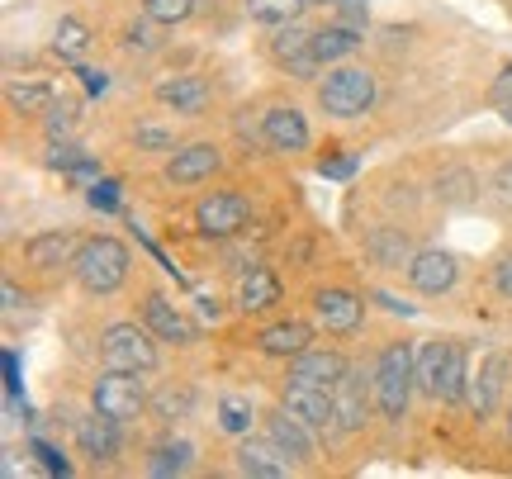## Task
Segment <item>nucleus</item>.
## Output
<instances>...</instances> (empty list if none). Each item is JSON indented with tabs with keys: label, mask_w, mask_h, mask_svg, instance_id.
<instances>
[{
	"label": "nucleus",
	"mask_w": 512,
	"mask_h": 479,
	"mask_svg": "<svg viewBox=\"0 0 512 479\" xmlns=\"http://www.w3.org/2000/svg\"><path fill=\"white\" fill-rule=\"evenodd\" d=\"M219 427L223 432H233V437L252 432V399H247V394H223L219 399Z\"/></svg>",
	"instance_id": "31"
},
{
	"label": "nucleus",
	"mask_w": 512,
	"mask_h": 479,
	"mask_svg": "<svg viewBox=\"0 0 512 479\" xmlns=\"http://www.w3.org/2000/svg\"><path fill=\"white\" fill-rule=\"evenodd\" d=\"M309 5H337V0H309Z\"/></svg>",
	"instance_id": "45"
},
{
	"label": "nucleus",
	"mask_w": 512,
	"mask_h": 479,
	"mask_svg": "<svg viewBox=\"0 0 512 479\" xmlns=\"http://www.w3.org/2000/svg\"><path fill=\"white\" fill-rule=\"evenodd\" d=\"M76 76H81V86L91 95H105L110 91V72H95V67H76Z\"/></svg>",
	"instance_id": "39"
},
{
	"label": "nucleus",
	"mask_w": 512,
	"mask_h": 479,
	"mask_svg": "<svg viewBox=\"0 0 512 479\" xmlns=\"http://www.w3.org/2000/svg\"><path fill=\"white\" fill-rule=\"evenodd\" d=\"M494 190H498V200H503V204H512V162H503V166H498Z\"/></svg>",
	"instance_id": "41"
},
{
	"label": "nucleus",
	"mask_w": 512,
	"mask_h": 479,
	"mask_svg": "<svg viewBox=\"0 0 512 479\" xmlns=\"http://www.w3.org/2000/svg\"><path fill=\"white\" fill-rule=\"evenodd\" d=\"M309 342H313V328L309 323H299V318L271 323V328L256 337V347L266 351V356H299V351H309Z\"/></svg>",
	"instance_id": "19"
},
{
	"label": "nucleus",
	"mask_w": 512,
	"mask_h": 479,
	"mask_svg": "<svg viewBox=\"0 0 512 479\" xmlns=\"http://www.w3.org/2000/svg\"><path fill=\"white\" fill-rule=\"evenodd\" d=\"M261 138L275 152H304L309 148V119L294 110V105H275L261 114Z\"/></svg>",
	"instance_id": "10"
},
{
	"label": "nucleus",
	"mask_w": 512,
	"mask_h": 479,
	"mask_svg": "<svg viewBox=\"0 0 512 479\" xmlns=\"http://www.w3.org/2000/svg\"><path fill=\"white\" fill-rule=\"evenodd\" d=\"M91 209L114 214L119 209V181H91Z\"/></svg>",
	"instance_id": "34"
},
{
	"label": "nucleus",
	"mask_w": 512,
	"mask_h": 479,
	"mask_svg": "<svg viewBox=\"0 0 512 479\" xmlns=\"http://www.w3.org/2000/svg\"><path fill=\"white\" fill-rule=\"evenodd\" d=\"M489 95H494V105H512V67H508L503 76H498L494 91H489Z\"/></svg>",
	"instance_id": "43"
},
{
	"label": "nucleus",
	"mask_w": 512,
	"mask_h": 479,
	"mask_svg": "<svg viewBox=\"0 0 512 479\" xmlns=\"http://www.w3.org/2000/svg\"><path fill=\"white\" fill-rule=\"evenodd\" d=\"M152 328H138V323H114V328H105V337H100V351H105V361H110L114 370H152L157 366V347H152V337H147Z\"/></svg>",
	"instance_id": "5"
},
{
	"label": "nucleus",
	"mask_w": 512,
	"mask_h": 479,
	"mask_svg": "<svg viewBox=\"0 0 512 479\" xmlns=\"http://www.w3.org/2000/svg\"><path fill=\"white\" fill-rule=\"evenodd\" d=\"M72 271H76V280H81V290H91V295H114V290L128 280V247L119 238L81 242Z\"/></svg>",
	"instance_id": "2"
},
{
	"label": "nucleus",
	"mask_w": 512,
	"mask_h": 479,
	"mask_svg": "<svg viewBox=\"0 0 512 479\" xmlns=\"http://www.w3.org/2000/svg\"><path fill=\"white\" fill-rule=\"evenodd\" d=\"M34 456L43 461V470L48 475H72V465H67V456L57 451V446H48V442H34Z\"/></svg>",
	"instance_id": "36"
},
{
	"label": "nucleus",
	"mask_w": 512,
	"mask_h": 479,
	"mask_svg": "<svg viewBox=\"0 0 512 479\" xmlns=\"http://www.w3.org/2000/svg\"><path fill=\"white\" fill-rule=\"evenodd\" d=\"M138 148H171V133H162V129H138Z\"/></svg>",
	"instance_id": "42"
},
{
	"label": "nucleus",
	"mask_w": 512,
	"mask_h": 479,
	"mask_svg": "<svg viewBox=\"0 0 512 479\" xmlns=\"http://www.w3.org/2000/svg\"><path fill=\"white\" fill-rule=\"evenodd\" d=\"M147 408V394H143V380H138V370H105L100 380H95V413H105L114 423H128V418H138Z\"/></svg>",
	"instance_id": "4"
},
{
	"label": "nucleus",
	"mask_w": 512,
	"mask_h": 479,
	"mask_svg": "<svg viewBox=\"0 0 512 479\" xmlns=\"http://www.w3.org/2000/svg\"><path fill=\"white\" fill-rule=\"evenodd\" d=\"M76 442H81V451L95 456V461H114V456H119V423L105 418V413H95V418H86V423L76 427Z\"/></svg>",
	"instance_id": "21"
},
{
	"label": "nucleus",
	"mask_w": 512,
	"mask_h": 479,
	"mask_svg": "<svg viewBox=\"0 0 512 479\" xmlns=\"http://www.w3.org/2000/svg\"><path fill=\"white\" fill-rule=\"evenodd\" d=\"M24 257H29V266H38V271L72 266L76 261V238L72 233H43V238H34L29 247H24Z\"/></svg>",
	"instance_id": "23"
},
{
	"label": "nucleus",
	"mask_w": 512,
	"mask_h": 479,
	"mask_svg": "<svg viewBox=\"0 0 512 479\" xmlns=\"http://www.w3.org/2000/svg\"><path fill=\"white\" fill-rule=\"evenodd\" d=\"M271 57L290 76H299V81L318 76V67H323V62H318V53H313V34H309V29H299V19H290V24H275Z\"/></svg>",
	"instance_id": "6"
},
{
	"label": "nucleus",
	"mask_w": 512,
	"mask_h": 479,
	"mask_svg": "<svg viewBox=\"0 0 512 479\" xmlns=\"http://www.w3.org/2000/svg\"><path fill=\"white\" fill-rule=\"evenodd\" d=\"M53 53L62 57V62H81V57L91 53V29H86L81 19H62L53 34Z\"/></svg>",
	"instance_id": "26"
},
{
	"label": "nucleus",
	"mask_w": 512,
	"mask_h": 479,
	"mask_svg": "<svg viewBox=\"0 0 512 479\" xmlns=\"http://www.w3.org/2000/svg\"><path fill=\"white\" fill-rule=\"evenodd\" d=\"M266 437L285 446L294 461H309V456H313V427L304 423V418H294L290 408H280V413H271V418H266Z\"/></svg>",
	"instance_id": "18"
},
{
	"label": "nucleus",
	"mask_w": 512,
	"mask_h": 479,
	"mask_svg": "<svg viewBox=\"0 0 512 479\" xmlns=\"http://www.w3.org/2000/svg\"><path fill=\"white\" fill-rule=\"evenodd\" d=\"M356 48H361V29H351V24H328V29L313 34V53H318L323 67L328 62H347Z\"/></svg>",
	"instance_id": "24"
},
{
	"label": "nucleus",
	"mask_w": 512,
	"mask_h": 479,
	"mask_svg": "<svg viewBox=\"0 0 512 479\" xmlns=\"http://www.w3.org/2000/svg\"><path fill=\"white\" fill-rule=\"evenodd\" d=\"M157 100L171 105L176 114H200L209 105V81L204 76H176V81H162L157 86Z\"/></svg>",
	"instance_id": "20"
},
{
	"label": "nucleus",
	"mask_w": 512,
	"mask_h": 479,
	"mask_svg": "<svg viewBox=\"0 0 512 479\" xmlns=\"http://www.w3.org/2000/svg\"><path fill=\"white\" fill-rule=\"evenodd\" d=\"M247 219H252V209L233 190H219V195L200 200V209H195V223H200L204 238H238L247 228Z\"/></svg>",
	"instance_id": "7"
},
{
	"label": "nucleus",
	"mask_w": 512,
	"mask_h": 479,
	"mask_svg": "<svg viewBox=\"0 0 512 479\" xmlns=\"http://www.w3.org/2000/svg\"><path fill=\"white\" fill-rule=\"evenodd\" d=\"M318 105L332 114V119H361V114L375 105V76L366 67H332L328 81L318 86Z\"/></svg>",
	"instance_id": "3"
},
{
	"label": "nucleus",
	"mask_w": 512,
	"mask_h": 479,
	"mask_svg": "<svg viewBox=\"0 0 512 479\" xmlns=\"http://www.w3.org/2000/svg\"><path fill=\"white\" fill-rule=\"evenodd\" d=\"M309 0H247V15L256 24H290V19L304 15Z\"/></svg>",
	"instance_id": "30"
},
{
	"label": "nucleus",
	"mask_w": 512,
	"mask_h": 479,
	"mask_svg": "<svg viewBox=\"0 0 512 479\" xmlns=\"http://www.w3.org/2000/svg\"><path fill=\"white\" fill-rule=\"evenodd\" d=\"M366 252L380 261V266H408V261L418 257V252H408V238H403V233H394V228H380V233H370Z\"/></svg>",
	"instance_id": "28"
},
{
	"label": "nucleus",
	"mask_w": 512,
	"mask_h": 479,
	"mask_svg": "<svg viewBox=\"0 0 512 479\" xmlns=\"http://www.w3.org/2000/svg\"><path fill=\"white\" fill-rule=\"evenodd\" d=\"M332 404H337V432H361L366 427V375L361 370H342V380L332 385Z\"/></svg>",
	"instance_id": "12"
},
{
	"label": "nucleus",
	"mask_w": 512,
	"mask_h": 479,
	"mask_svg": "<svg viewBox=\"0 0 512 479\" xmlns=\"http://www.w3.org/2000/svg\"><path fill=\"white\" fill-rule=\"evenodd\" d=\"M219 166H223V157L214 143H190V148H181L171 162H166V181L171 185H200V181H209Z\"/></svg>",
	"instance_id": "11"
},
{
	"label": "nucleus",
	"mask_w": 512,
	"mask_h": 479,
	"mask_svg": "<svg viewBox=\"0 0 512 479\" xmlns=\"http://www.w3.org/2000/svg\"><path fill=\"white\" fill-rule=\"evenodd\" d=\"M337 10H342V24L366 29V0H337Z\"/></svg>",
	"instance_id": "38"
},
{
	"label": "nucleus",
	"mask_w": 512,
	"mask_h": 479,
	"mask_svg": "<svg viewBox=\"0 0 512 479\" xmlns=\"http://www.w3.org/2000/svg\"><path fill=\"white\" fill-rule=\"evenodd\" d=\"M508 437H512V418H508Z\"/></svg>",
	"instance_id": "47"
},
{
	"label": "nucleus",
	"mask_w": 512,
	"mask_h": 479,
	"mask_svg": "<svg viewBox=\"0 0 512 479\" xmlns=\"http://www.w3.org/2000/svg\"><path fill=\"white\" fill-rule=\"evenodd\" d=\"M238 470L252 479H285L290 475V451L280 442H242L238 446Z\"/></svg>",
	"instance_id": "15"
},
{
	"label": "nucleus",
	"mask_w": 512,
	"mask_h": 479,
	"mask_svg": "<svg viewBox=\"0 0 512 479\" xmlns=\"http://www.w3.org/2000/svg\"><path fill=\"white\" fill-rule=\"evenodd\" d=\"M460 276V261L451 252H441V247H427L418 257L408 261V280H413V290L422 295H446Z\"/></svg>",
	"instance_id": "9"
},
{
	"label": "nucleus",
	"mask_w": 512,
	"mask_h": 479,
	"mask_svg": "<svg viewBox=\"0 0 512 479\" xmlns=\"http://www.w3.org/2000/svg\"><path fill=\"white\" fill-rule=\"evenodd\" d=\"M190 456H195V446L190 442H162L157 451H152V461H147V475H157V479L185 475V470H190Z\"/></svg>",
	"instance_id": "27"
},
{
	"label": "nucleus",
	"mask_w": 512,
	"mask_h": 479,
	"mask_svg": "<svg viewBox=\"0 0 512 479\" xmlns=\"http://www.w3.org/2000/svg\"><path fill=\"white\" fill-rule=\"evenodd\" d=\"M494 285H498V295H508V299H512V257H503V266H498Z\"/></svg>",
	"instance_id": "44"
},
{
	"label": "nucleus",
	"mask_w": 512,
	"mask_h": 479,
	"mask_svg": "<svg viewBox=\"0 0 512 479\" xmlns=\"http://www.w3.org/2000/svg\"><path fill=\"white\" fill-rule=\"evenodd\" d=\"M143 323L157 332L162 342H176V347H190V342H195V323H190V318H185L166 295H147Z\"/></svg>",
	"instance_id": "13"
},
{
	"label": "nucleus",
	"mask_w": 512,
	"mask_h": 479,
	"mask_svg": "<svg viewBox=\"0 0 512 479\" xmlns=\"http://www.w3.org/2000/svg\"><path fill=\"white\" fill-rule=\"evenodd\" d=\"M413 380H418V351L408 342H389L375 361V408L384 418H403L408 413V399H413Z\"/></svg>",
	"instance_id": "1"
},
{
	"label": "nucleus",
	"mask_w": 512,
	"mask_h": 479,
	"mask_svg": "<svg viewBox=\"0 0 512 479\" xmlns=\"http://www.w3.org/2000/svg\"><path fill=\"white\" fill-rule=\"evenodd\" d=\"M48 162H53L57 171H67L72 181H100V166H95L81 148H72V143H62V148H53V152H48Z\"/></svg>",
	"instance_id": "29"
},
{
	"label": "nucleus",
	"mask_w": 512,
	"mask_h": 479,
	"mask_svg": "<svg viewBox=\"0 0 512 479\" xmlns=\"http://www.w3.org/2000/svg\"><path fill=\"white\" fill-rule=\"evenodd\" d=\"M147 24H152V19H147ZM147 24H133V29L124 34V48H128V53H152V48H157V34H152Z\"/></svg>",
	"instance_id": "37"
},
{
	"label": "nucleus",
	"mask_w": 512,
	"mask_h": 479,
	"mask_svg": "<svg viewBox=\"0 0 512 479\" xmlns=\"http://www.w3.org/2000/svg\"><path fill=\"white\" fill-rule=\"evenodd\" d=\"M285 408L294 418H304L313 432L332 437L337 432V404H332V389H318V385H285Z\"/></svg>",
	"instance_id": "8"
},
{
	"label": "nucleus",
	"mask_w": 512,
	"mask_h": 479,
	"mask_svg": "<svg viewBox=\"0 0 512 479\" xmlns=\"http://www.w3.org/2000/svg\"><path fill=\"white\" fill-rule=\"evenodd\" d=\"M271 304H280V280H275L266 266H256L238 285V309L242 314H261V309H271Z\"/></svg>",
	"instance_id": "22"
},
{
	"label": "nucleus",
	"mask_w": 512,
	"mask_h": 479,
	"mask_svg": "<svg viewBox=\"0 0 512 479\" xmlns=\"http://www.w3.org/2000/svg\"><path fill=\"white\" fill-rule=\"evenodd\" d=\"M313 309H318V323L328 332H356L361 328V314H366V304L351 295V290H318Z\"/></svg>",
	"instance_id": "16"
},
{
	"label": "nucleus",
	"mask_w": 512,
	"mask_h": 479,
	"mask_svg": "<svg viewBox=\"0 0 512 479\" xmlns=\"http://www.w3.org/2000/svg\"><path fill=\"white\" fill-rule=\"evenodd\" d=\"M318 171H323V176H332V181H347L351 171H356V152H337V157H323V162H318Z\"/></svg>",
	"instance_id": "35"
},
{
	"label": "nucleus",
	"mask_w": 512,
	"mask_h": 479,
	"mask_svg": "<svg viewBox=\"0 0 512 479\" xmlns=\"http://www.w3.org/2000/svg\"><path fill=\"white\" fill-rule=\"evenodd\" d=\"M143 15L152 24H181L195 15V0H143Z\"/></svg>",
	"instance_id": "33"
},
{
	"label": "nucleus",
	"mask_w": 512,
	"mask_h": 479,
	"mask_svg": "<svg viewBox=\"0 0 512 479\" xmlns=\"http://www.w3.org/2000/svg\"><path fill=\"white\" fill-rule=\"evenodd\" d=\"M342 370H347V361L337 356V351H299V356H290V380L294 385H318V389H332L337 380H342Z\"/></svg>",
	"instance_id": "14"
},
{
	"label": "nucleus",
	"mask_w": 512,
	"mask_h": 479,
	"mask_svg": "<svg viewBox=\"0 0 512 479\" xmlns=\"http://www.w3.org/2000/svg\"><path fill=\"white\" fill-rule=\"evenodd\" d=\"M446 366H451V342H427V347L418 351V389L427 399H441Z\"/></svg>",
	"instance_id": "25"
},
{
	"label": "nucleus",
	"mask_w": 512,
	"mask_h": 479,
	"mask_svg": "<svg viewBox=\"0 0 512 479\" xmlns=\"http://www.w3.org/2000/svg\"><path fill=\"white\" fill-rule=\"evenodd\" d=\"M72 119H76L72 105H53V114H48V133H53V138H57V133H67V129H72Z\"/></svg>",
	"instance_id": "40"
},
{
	"label": "nucleus",
	"mask_w": 512,
	"mask_h": 479,
	"mask_svg": "<svg viewBox=\"0 0 512 479\" xmlns=\"http://www.w3.org/2000/svg\"><path fill=\"white\" fill-rule=\"evenodd\" d=\"M503 385H508V356H489L479 366V375L470 380V413L489 418L498 408V399H503Z\"/></svg>",
	"instance_id": "17"
},
{
	"label": "nucleus",
	"mask_w": 512,
	"mask_h": 479,
	"mask_svg": "<svg viewBox=\"0 0 512 479\" xmlns=\"http://www.w3.org/2000/svg\"><path fill=\"white\" fill-rule=\"evenodd\" d=\"M503 119H508V124H512V105H508V114H503Z\"/></svg>",
	"instance_id": "46"
},
{
	"label": "nucleus",
	"mask_w": 512,
	"mask_h": 479,
	"mask_svg": "<svg viewBox=\"0 0 512 479\" xmlns=\"http://www.w3.org/2000/svg\"><path fill=\"white\" fill-rule=\"evenodd\" d=\"M10 105H15L19 114H38L53 105V86H43V81H29V86H10Z\"/></svg>",
	"instance_id": "32"
}]
</instances>
